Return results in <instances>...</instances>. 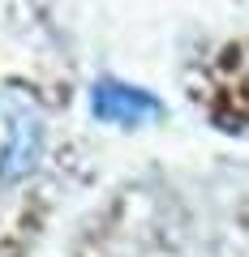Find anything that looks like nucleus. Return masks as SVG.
Returning <instances> with one entry per match:
<instances>
[{
	"label": "nucleus",
	"instance_id": "obj_1",
	"mask_svg": "<svg viewBox=\"0 0 249 257\" xmlns=\"http://www.w3.org/2000/svg\"><path fill=\"white\" fill-rule=\"evenodd\" d=\"M43 120L22 94H0V180H18L39 163Z\"/></svg>",
	"mask_w": 249,
	"mask_h": 257
},
{
	"label": "nucleus",
	"instance_id": "obj_2",
	"mask_svg": "<svg viewBox=\"0 0 249 257\" xmlns=\"http://www.w3.org/2000/svg\"><path fill=\"white\" fill-rule=\"evenodd\" d=\"M91 111L95 120H108V124H150V120L163 116V103L155 94H146L142 86L103 77V82L91 86Z\"/></svg>",
	"mask_w": 249,
	"mask_h": 257
}]
</instances>
